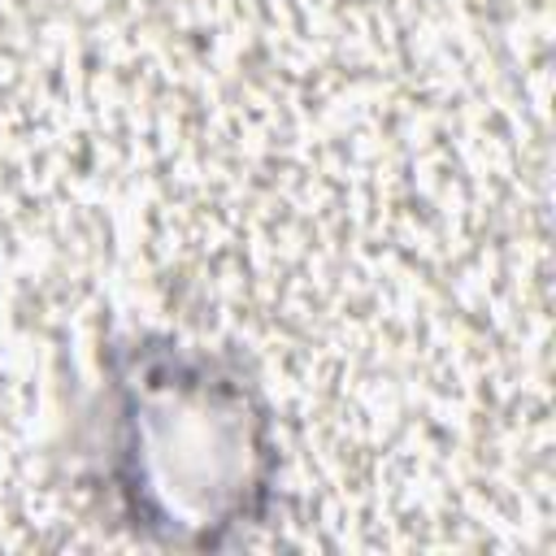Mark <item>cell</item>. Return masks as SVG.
<instances>
[{"label": "cell", "instance_id": "6da1fadb", "mask_svg": "<svg viewBox=\"0 0 556 556\" xmlns=\"http://www.w3.org/2000/svg\"><path fill=\"white\" fill-rule=\"evenodd\" d=\"M235 387H169L148 382L130 391L126 443L117 491L126 495L130 526L165 543L213 547L239 517L252 513V495L265 486L261 421Z\"/></svg>", "mask_w": 556, "mask_h": 556}]
</instances>
